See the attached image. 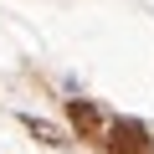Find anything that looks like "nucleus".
Wrapping results in <instances>:
<instances>
[{"instance_id": "f257e3e1", "label": "nucleus", "mask_w": 154, "mask_h": 154, "mask_svg": "<svg viewBox=\"0 0 154 154\" xmlns=\"http://www.w3.org/2000/svg\"><path fill=\"white\" fill-rule=\"evenodd\" d=\"M154 149V134L144 118H113L108 123V154H149Z\"/></svg>"}, {"instance_id": "f03ea898", "label": "nucleus", "mask_w": 154, "mask_h": 154, "mask_svg": "<svg viewBox=\"0 0 154 154\" xmlns=\"http://www.w3.org/2000/svg\"><path fill=\"white\" fill-rule=\"evenodd\" d=\"M67 118H72V128L82 134V139L103 134V113H98V103H88V98H72V103H67Z\"/></svg>"}, {"instance_id": "7ed1b4c3", "label": "nucleus", "mask_w": 154, "mask_h": 154, "mask_svg": "<svg viewBox=\"0 0 154 154\" xmlns=\"http://www.w3.org/2000/svg\"><path fill=\"white\" fill-rule=\"evenodd\" d=\"M21 123H26V128H31V134H36V139H46V144H57V149H62V144H67V134H62V128H51V123H46V118H36V113H26V118H21Z\"/></svg>"}]
</instances>
